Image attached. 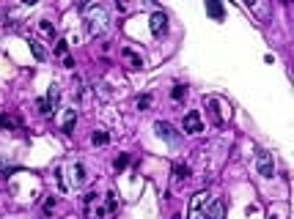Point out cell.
Returning a JSON list of instances; mask_svg holds the SVG:
<instances>
[{"mask_svg":"<svg viewBox=\"0 0 294 219\" xmlns=\"http://www.w3.org/2000/svg\"><path fill=\"white\" fill-rule=\"evenodd\" d=\"M85 17H88V22H85V30H88V36L91 39H97V36H105L107 33V14L102 6H97V3H85L83 6Z\"/></svg>","mask_w":294,"mask_h":219,"instance_id":"cell-1","label":"cell"},{"mask_svg":"<svg viewBox=\"0 0 294 219\" xmlns=\"http://www.w3.org/2000/svg\"><path fill=\"white\" fill-rule=\"evenodd\" d=\"M212 203H215V197H212L209 192H198L196 197H193V203H190V219H206Z\"/></svg>","mask_w":294,"mask_h":219,"instance_id":"cell-2","label":"cell"},{"mask_svg":"<svg viewBox=\"0 0 294 219\" xmlns=\"http://www.w3.org/2000/svg\"><path fill=\"white\" fill-rule=\"evenodd\" d=\"M58 104H61V88L52 82L49 90H47V99H39V110H42L44 115H49V112H55L58 110Z\"/></svg>","mask_w":294,"mask_h":219,"instance_id":"cell-3","label":"cell"},{"mask_svg":"<svg viewBox=\"0 0 294 219\" xmlns=\"http://www.w3.org/2000/svg\"><path fill=\"white\" fill-rule=\"evenodd\" d=\"M88 181V175H85V167L80 162L69 164V181H66V189H80V186Z\"/></svg>","mask_w":294,"mask_h":219,"instance_id":"cell-4","label":"cell"},{"mask_svg":"<svg viewBox=\"0 0 294 219\" xmlns=\"http://www.w3.org/2000/svg\"><path fill=\"white\" fill-rule=\"evenodd\" d=\"M256 167L264 178H272L275 175V164H272V153H267V151H259L256 153Z\"/></svg>","mask_w":294,"mask_h":219,"instance_id":"cell-5","label":"cell"},{"mask_svg":"<svg viewBox=\"0 0 294 219\" xmlns=\"http://www.w3.org/2000/svg\"><path fill=\"white\" fill-rule=\"evenodd\" d=\"M184 131H187V134H198V131H203V123H201L198 110H190L187 115H184Z\"/></svg>","mask_w":294,"mask_h":219,"instance_id":"cell-6","label":"cell"},{"mask_svg":"<svg viewBox=\"0 0 294 219\" xmlns=\"http://www.w3.org/2000/svg\"><path fill=\"white\" fill-rule=\"evenodd\" d=\"M154 131L162 137V140H168V143H179V134H176V129L171 126V123L157 121V123H154Z\"/></svg>","mask_w":294,"mask_h":219,"instance_id":"cell-7","label":"cell"},{"mask_svg":"<svg viewBox=\"0 0 294 219\" xmlns=\"http://www.w3.org/2000/svg\"><path fill=\"white\" fill-rule=\"evenodd\" d=\"M116 208H119V200H116V195L110 192V195H105V203L97 208V219H105L107 214H113Z\"/></svg>","mask_w":294,"mask_h":219,"instance_id":"cell-8","label":"cell"},{"mask_svg":"<svg viewBox=\"0 0 294 219\" xmlns=\"http://www.w3.org/2000/svg\"><path fill=\"white\" fill-rule=\"evenodd\" d=\"M165 27H168V17H165L162 11L151 14V33H154V36H162V33H165Z\"/></svg>","mask_w":294,"mask_h":219,"instance_id":"cell-9","label":"cell"},{"mask_svg":"<svg viewBox=\"0 0 294 219\" xmlns=\"http://www.w3.org/2000/svg\"><path fill=\"white\" fill-rule=\"evenodd\" d=\"M74 121H77V112H74V107H72V110H66V115H63V134H72Z\"/></svg>","mask_w":294,"mask_h":219,"instance_id":"cell-10","label":"cell"},{"mask_svg":"<svg viewBox=\"0 0 294 219\" xmlns=\"http://www.w3.org/2000/svg\"><path fill=\"white\" fill-rule=\"evenodd\" d=\"M223 214H225L223 200H217V197H215V203H212V208H209V214H206V219H223Z\"/></svg>","mask_w":294,"mask_h":219,"instance_id":"cell-11","label":"cell"},{"mask_svg":"<svg viewBox=\"0 0 294 219\" xmlns=\"http://www.w3.org/2000/svg\"><path fill=\"white\" fill-rule=\"evenodd\" d=\"M30 52H33V58H36L39 63H42V61H47V52H44V49H42V44H39V41H33V39H30Z\"/></svg>","mask_w":294,"mask_h":219,"instance_id":"cell-12","label":"cell"},{"mask_svg":"<svg viewBox=\"0 0 294 219\" xmlns=\"http://www.w3.org/2000/svg\"><path fill=\"white\" fill-rule=\"evenodd\" d=\"M91 143H94V145H107V143H110V134H107V131H102V129H97V131L91 134Z\"/></svg>","mask_w":294,"mask_h":219,"instance_id":"cell-13","label":"cell"},{"mask_svg":"<svg viewBox=\"0 0 294 219\" xmlns=\"http://www.w3.org/2000/svg\"><path fill=\"white\" fill-rule=\"evenodd\" d=\"M206 14L220 22V20H223V6H220V3H206Z\"/></svg>","mask_w":294,"mask_h":219,"instance_id":"cell-14","label":"cell"},{"mask_svg":"<svg viewBox=\"0 0 294 219\" xmlns=\"http://www.w3.org/2000/svg\"><path fill=\"white\" fill-rule=\"evenodd\" d=\"M173 175H176V181H182V178L190 175V167H187V164H182V162L173 164Z\"/></svg>","mask_w":294,"mask_h":219,"instance_id":"cell-15","label":"cell"},{"mask_svg":"<svg viewBox=\"0 0 294 219\" xmlns=\"http://www.w3.org/2000/svg\"><path fill=\"white\" fill-rule=\"evenodd\" d=\"M121 55H124V58H126L129 63H132V68H140V66H143V63H140V58L132 52V49H121Z\"/></svg>","mask_w":294,"mask_h":219,"instance_id":"cell-16","label":"cell"},{"mask_svg":"<svg viewBox=\"0 0 294 219\" xmlns=\"http://www.w3.org/2000/svg\"><path fill=\"white\" fill-rule=\"evenodd\" d=\"M14 126H17L14 118H8V115H3V112H0V129H14Z\"/></svg>","mask_w":294,"mask_h":219,"instance_id":"cell-17","label":"cell"},{"mask_svg":"<svg viewBox=\"0 0 294 219\" xmlns=\"http://www.w3.org/2000/svg\"><path fill=\"white\" fill-rule=\"evenodd\" d=\"M55 52L66 58V52H69V41H63V39H61V41H58V47H55Z\"/></svg>","mask_w":294,"mask_h":219,"instance_id":"cell-18","label":"cell"},{"mask_svg":"<svg viewBox=\"0 0 294 219\" xmlns=\"http://www.w3.org/2000/svg\"><path fill=\"white\" fill-rule=\"evenodd\" d=\"M184 93H187V88H184V85H176V88H173V90H171V96H173L176 102H179V99H182V96H184Z\"/></svg>","mask_w":294,"mask_h":219,"instance_id":"cell-19","label":"cell"},{"mask_svg":"<svg viewBox=\"0 0 294 219\" xmlns=\"http://www.w3.org/2000/svg\"><path fill=\"white\" fill-rule=\"evenodd\" d=\"M126 164H129V156L124 153V156H119V159H116V170H124Z\"/></svg>","mask_w":294,"mask_h":219,"instance_id":"cell-20","label":"cell"},{"mask_svg":"<svg viewBox=\"0 0 294 219\" xmlns=\"http://www.w3.org/2000/svg\"><path fill=\"white\" fill-rule=\"evenodd\" d=\"M151 104V96H140L138 99V107H148Z\"/></svg>","mask_w":294,"mask_h":219,"instance_id":"cell-21","label":"cell"},{"mask_svg":"<svg viewBox=\"0 0 294 219\" xmlns=\"http://www.w3.org/2000/svg\"><path fill=\"white\" fill-rule=\"evenodd\" d=\"M39 27H42L44 33H52V25H49V22H47V20H42V25H39Z\"/></svg>","mask_w":294,"mask_h":219,"instance_id":"cell-22","label":"cell"},{"mask_svg":"<svg viewBox=\"0 0 294 219\" xmlns=\"http://www.w3.org/2000/svg\"><path fill=\"white\" fill-rule=\"evenodd\" d=\"M63 66H66V68H74V58H69V55H66V58H63Z\"/></svg>","mask_w":294,"mask_h":219,"instance_id":"cell-23","label":"cell"}]
</instances>
